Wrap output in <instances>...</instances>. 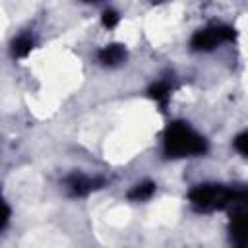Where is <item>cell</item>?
Instances as JSON below:
<instances>
[{
  "label": "cell",
  "mask_w": 248,
  "mask_h": 248,
  "mask_svg": "<svg viewBox=\"0 0 248 248\" xmlns=\"http://www.w3.org/2000/svg\"><path fill=\"white\" fill-rule=\"evenodd\" d=\"M105 184L103 178H91L85 174H70L66 178V190L70 196H87L89 192L101 188Z\"/></svg>",
  "instance_id": "obj_4"
},
{
  "label": "cell",
  "mask_w": 248,
  "mask_h": 248,
  "mask_svg": "<svg viewBox=\"0 0 248 248\" xmlns=\"http://www.w3.org/2000/svg\"><path fill=\"white\" fill-rule=\"evenodd\" d=\"M236 188L221 186V184H200L190 190L188 200L196 211H215L231 207Z\"/></svg>",
  "instance_id": "obj_2"
},
{
  "label": "cell",
  "mask_w": 248,
  "mask_h": 248,
  "mask_svg": "<svg viewBox=\"0 0 248 248\" xmlns=\"http://www.w3.org/2000/svg\"><path fill=\"white\" fill-rule=\"evenodd\" d=\"M97 58H99V62L105 64V66H116V64H120V62L126 58V48H124L122 45H118V43L107 45V46H103V48L97 52Z\"/></svg>",
  "instance_id": "obj_5"
},
{
  "label": "cell",
  "mask_w": 248,
  "mask_h": 248,
  "mask_svg": "<svg viewBox=\"0 0 248 248\" xmlns=\"http://www.w3.org/2000/svg\"><path fill=\"white\" fill-rule=\"evenodd\" d=\"M163 149H165V155L172 157V159L192 157V155L205 153L207 151V141L190 124L176 120V122H170L165 130Z\"/></svg>",
  "instance_id": "obj_1"
},
{
  "label": "cell",
  "mask_w": 248,
  "mask_h": 248,
  "mask_svg": "<svg viewBox=\"0 0 248 248\" xmlns=\"http://www.w3.org/2000/svg\"><path fill=\"white\" fill-rule=\"evenodd\" d=\"M234 149H236L240 155L248 157V130L242 132L240 136H236V140H234Z\"/></svg>",
  "instance_id": "obj_10"
},
{
  "label": "cell",
  "mask_w": 248,
  "mask_h": 248,
  "mask_svg": "<svg viewBox=\"0 0 248 248\" xmlns=\"http://www.w3.org/2000/svg\"><path fill=\"white\" fill-rule=\"evenodd\" d=\"M31 48H33V37H31L29 33L19 35V37L14 39V43H12V54H14L16 58H25V56L31 52Z\"/></svg>",
  "instance_id": "obj_6"
},
{
  "label": "cell",
  "mask_w": 248,
  "mask_h": 248,
  "mask_svg": "<svg viewBox=\"0 0 248 248\" xmlns=\"http://www.w3.org/2000/svg\"><path fill=\"white\" fill-rule=\"evenodd\" d=\"M236 37V31L229 25H209L205 29H200L194 33L192 41H190V46L194 50H213L217 48L219 45L223 43H229V41H234Z\"/></svg>",
  "instance_id": "obj_3"
},
{
  "label": "cell",
  "mask_w": 248,
  "mask_h": 248,
  "mask_svg": "<svg viewBox=\"0 0 248 248\" xmlns=\"http://www.w3.org/2000/svg\"><path fill=\"white\" fill-rule=\"evenodd\" d=\"M2 205H4V213H2V223H0V229H4V227L8 225V221H10V207H8V203H6V202H4Z\"/></svg>",
  "instance_id": "obj_11"
},
{
  "label": "cell",
  "mask_w": 248,
  "mask_h": 248,
  "mask_svg": "<svg viewBox=\"0 0 248 248\" xmlns=\"http://www.w3.org/2000/svg\"><path fill=\"white\" fill-rule=\"evenodd\" d=\"M149 97L161 105V108H165L169 97H170V83L169 81H157L149 87Z\"/></svg>",
  "instance_id": "obj_7"
},
{
  "label": "cell",
  "mask_w": 248,
  "mask_h": 248,
  "mask_svg": "<svg viewBox=\"0 0 248 248\" xmlns=\"http://www.w3.org/2000/svg\"><path fill=\"white\" fill-rule=\"evenodd\" d=\"M101 21H103V25H105V27L112 29V27H116V25H118L120 16H118L114 10H105V12H103V16H101Z\"/></svg>",
  "instance_id": "obj_9"
},
{
  "label": "cell",
  "mask_w": 248,
  "mask_h": 248,
  "mask_svg": "<svg viewBox=\"0 0 248 248\" xmlns=\"http://www.w3.org/2000/svg\"><path fill=\"white\" fill-rule=\"evenodd\" d=\"M153 194H155V184L153 182H140L128 192V198L132 202H143V200H149Z\"/></svg>",
  "instance_id": "obj_8"
}]
</instances>
